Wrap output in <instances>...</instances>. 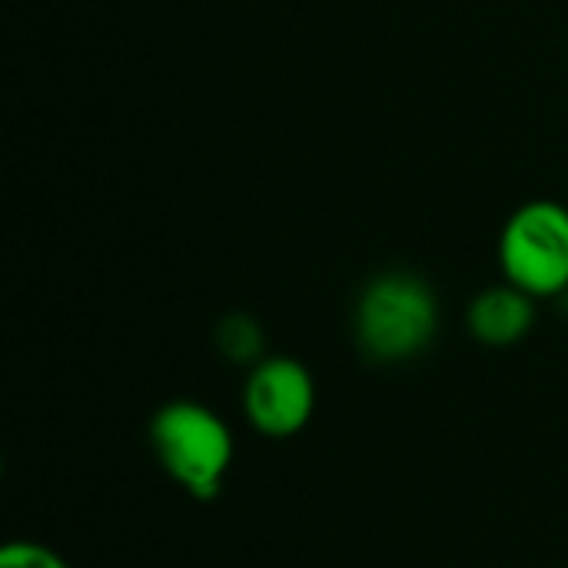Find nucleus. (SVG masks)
Listing matches in <instances>:
<instances>
[{
    "mask_svg": "<svg viewBox=\"0 0 568 568\" xmlns=\"http://www.w3.org/2000/svg\"><path fill=\"white\" fill-rule=\"evenodd\" d=\"M150 446L163 473L203 503L220 496L236 453L223 416L193 399H176L153 413Z\"/></svg>",
    "mask_w": 568,
    "mask_h": 568,
    "instance_id": "nucleus-1",
    "label": "nucleus"
},
{
    "mask_svg": "<svg viewBox=\"0 0 568 568\" xmlns=\"http://www.w3.org/2000/svg\"><path fill=\"white\" fill-rule=\"evenodd\" d=\"M436 329V293L413 273L376 276L356 303V343L373 363H406L419 356Z\"/></svg>",
    "mask_w": 568,
    "mask_h": 568,
    "instance_id": "nucleus-2",
    "label": "nucleus"
},
{
    "mask_svg": "<svg viewBox=\"0 0 568 568\" xmlns=\"http://www.w3.org/2000/svg\"><path fill=\"white\" fill-rule=\"evenodd\" d=\"M499 266L506 283L536 300L568 290V210L552 200L519 206L499 236Z\"/></svg>",
    "mask_w": 568,
    "mask_h": 568,
    "instance_id": "nucleus-3",
    "label": "nucleus"
},
{
    "mask_svg": "<svg viewBox=\"0 0 568 568\" xmlns=\"http://www.w3.org/2000/svg\"><path fill=\"white\" fill-rule=\"evenodd\" d=\"M243 413L266 439H293L316 413L313 373L293 356L260 359L243 386Z\"/></svg>",
    "mask_w": 568,
    "mask_h": 568,
    "instance_id": "nucleus-4",
    "label": "nucleus"
},
{
    "mask_svg": "<svg viewBox=\"0 0 568 568\" xmlns=\"http://www.w3.org/2000/svg\"><path fill=\"white\" fill-rule=\"evenodd\" d=\"M466 326L486 346H513L526 339L536 326V296L523 293L513 283L493 286L469 303Z\"/></svg>",
    "mask_w": 568,
    "mask_h": 568,
    "instance_id": "nucleus-5",
    "label": "nucleus"
},
{
    "mask_svg": "<svg viewBox=\"0 0 568 568\" xmlns=\"http://www.w3.org/2000/svg\"><path fill=\"white\" fill-rule=\"evenodd\" d=\"M213 339H216V349H220L230 363L256 366L260 359H266V356H263V346H266L263 329H260L256 320H250V316H243V313L226 316V320L216 326Z\"/></svg>",
    "mask_w": 568,
    "mask_h": 568,
    "instance_id": "nucleus-6",
    "label": "nucleus"
},
{
    "mask_svg": "<svg viewBox=\"0 0 568 568\" xmlns=\"http://www.w3.org/2000/svg\"><path fill=\"white\" fill-rule=\"evenodd\" d=\"M0 568H70L50 546L40 542H7L0 552Z\"/></svg>",
    "mask_w": 568,
    "mask_h": 568,
    "instance_id": "nucleus-7",
    "label": "nucleus"
}]
</instances>
